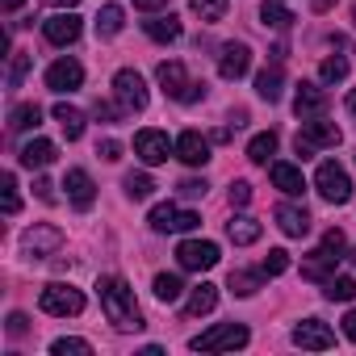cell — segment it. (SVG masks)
Wrapping results in <instances>:
<instances>
[{"instance_id": "cell-1", "label": "cell", "mask_w": 356, "mask_h": 356, "mask_svg": "<svg viewBox=\"0 0 356 356\" xmlns=\"http://www.w3.org/2000/svg\"><path fill=\"white\" fill-rule=\"evenodd\" d=\"M97 298H101L105 318H109L118 331H138V327H143V314H138L134 289H130L122 277H101V281H97Z\"/></svg>"}, {"instance_id": "cell-2", "label": "cell", "mask_w": 356, "mask_h": 356, "mask_svg": "<svg viewBox=\"0 0 356 356\" xmlns=\"http://www.w3.org/2000/svg\"><path fill=\"white\" fill-rule=\"evenodd\" d=\"M343 252H348V239H343V231H335V227H331V231L323 235V243L310 252V260L302 264V273H306L310 281H327V277H335L331 268L343 260Z\"/></svg>"}, {"instance_id": "cell-3", "label": "cell", "mask_w": 356, "mask_h": 356, "mask_svg": "<svg viewBox=\"0 0 356 356\" xmlns=\"http://www.w3.org/2000/svg\"><path fill=\"white\" fill-rule=\"evenodd\" d=\"M243 343H248V327L243 323H218V327H210V331L189 339L193 352H235Z\"/></svg>"}, {"instance_id": "cell-4", "label": "cell", "mask_w": 356, "mask_h": 356, "mask_svg": "<svg viewBox=\"0 0 356 356\" xmlns=\"http://www.w3.org/2000/svg\"><path fill=\"white\" fill-rule=\"evenodd\" d=\"M38 306H42L47 314H55V318H76V314L84 310V293L72 289V285H63V281H51V285H42Z\"/></svg>"}, {"instance_id": "cell-5", "label": "cell", "mask_w": 356, "mask_h": 356, "mask_svg": "<svg viewBox=\"0 0 356 356\" xmlns=\"http://www.w3.org/2000/svg\"><path fill=\"white\" fill-rule=\"evenodd\" d=\"M314 185H318L323 202H331V206H343V202L352 197V181H348V172H343L335 159H323V163H318Z\"/></svg>"}, {"instance_id": "cell-6", "label": "cell", "mask_w": 356, "mask_h": 356, "mask_svg": "<svg viewBox=\"0 0 356 356\" xmlns=\"http://www.w3.org/2000/svg\"><path fill=\"white\" fill-rule=\"evenodd\" d=\"M339 143V126L335 122H323V118H310V122H302V130H298V155L306 159V155H314V151H323V147H335Z\"/></svg>"}, {"instance_id": "cell-7", "label": "cell", "mask_w": 356, "mask_h": 356, "mask_svg": "<svg viewBox=\"0 0 356 356\" xmlns=\"http://www.w3.org/2000/svg\"><path fill=\"white\" fill-rule=\"evenodd\" d=\"M59 248H63V231L51 227V222H34V227L22 235V252H26L30 260H47V256H55Z\"/></svg>"}, {"instance_id": "cell-8", "label": "cell", "mask_w": 356, "mask_h": 356, "mask_svg": "<svg viewBox=\"0 0 356 356\" xmlns=\"http://www.w3.org/2000/svg\"><path fill=\"white\" fill-rule=\"evenodd\" d=\"M113 97H118V105H122L126 113L147 109V84H143V76H138L134 67H122V72L113 76Z\"/></svg>"}, {"instance_id": "cell-9", "label": "cell", "mask_w": 356, "mask_h": 356, "mask_svg": "<svg viewBox=\"0 0 356 356\" xmlns=\"http://www.w3.org/2000/svg\"><path fill=\"white\" fill-rule=\"evenodd\" d=\"M134 155L147 168H155V163H168V155H176V143H168L163 130H138L134 134Z\"/></svg>"}, {"instance_id": "cell-10", "label": "cell", "mask_w": 356, "mask_h": 356, "mask_svg": "<svg viewBox=\"0 0 356 356\" xmlns=\"http://www.w3.org/2000/svg\"><path fill=\"white\" fill-rule=\"evenodd\" d=\"M176 260H181V268H189V273H206V268L218 264V243H210V239H185L181 248H176Z\"/></svg>"}, {"instance_id": "cell-11", "label": "cell", "mask_w": 356, "mask_h": 356, "mask_svg": "<svg viewBox=\"0 0 356 356\" xmlns=\"http://www.w3.org/2000/svg\"><path fill=\"white\" fill-rule=\"evenodd\" d=\"M293 343L306 348V352H327V348H335V331L323 318H302L293 327Z\"/></svg>"}, {"instance_id": "cell-12", "label": "cell", "mask_w": 356, "mask_h": 356, "mask_svg": "<svg viewBox=\"0 0 356 356\" xmlns=\"http://www.w3.org/2000/svg\"><path fill=\"white\" fill-rule=\"evenodd\" d=\"M42 34H47L51 47H72V42L80 38V17H76L72 9H63V13H55V17L42 22Z\"/></svg>"}, {"instance_id": "cell-13", "label": "cell", "mask_w": 356, "mask_h": 356, "mask_svg": "<svg viewBox=\"0 0 356 356\" xmlns=\"http://www.w3.org/2000/svg\"><path fill=\"white\" fill-rule=\"evenodd\" d=\"M63 189H67V202H72L76 210H88V206L97 202V185H92V176H88L84 168H72V172L63 176Z\"/></svg>"}, {"instance_id": "cell-14", "label": "cell", "mask_w": 356, "mask_h": 356, "mask_svg": "<svg viewBox=\"0 0 356 356\" xmlns=\"http://www.w3.org/2000/svg\"><path fill=\"white\" fill-rule=\"evenodd\" d=\"M248 67H252L248 42H227L222 55H218V76L222 80H239V76H248Z\"/></svg>"}, {"instance_id": "cell-15", "label": "cell", "mask_w": 356, "mask_h": 356, "mask_svg": "<svg viewBox=\"0 0 356 356\" xmlns=\"http://www.w3.org/2000/svg\"><path fill=\"white\" fill-rule=\"evenodd\" d=\"M176 159H185L189 168L210 163V138H206L202 130H185L181 138H176Z\"/></svg>"}, {"instance_id": "cell-16", "label": "cell", "mask_w": 356, "mask_h": 356, "mask_svg": "<svg viewBox=\"0 0 356 356\" xmlns=\"http://www.w3.org/2000/svg\"><path fill=\"white\" fill-rule=\"evenodd\" d=\"M80 84H84V67H80L76 59H59V63L47 67V88L72 92V88H80Z\"/></svg>"}, {"instance_id": "cell-17", "label": "cell", "mask_w": 356, "mask_h": 356, "mask_svg": "<svg viewBox=\"0 0 356 356\" xmlns=\"http://www.w3.org/2000/svg\"><path fill=\"white\" fill-rule=\"evenodd\" d=\"M293 113L302 118V122H310V118H323L327 113V92L318 88V84H298V97H293Z\"/></svg>"}, {"instance_id": "cell-18", "label": "cell", "mask_w": 356, "mask_h": 356, "mask_svg": "<svg viewBox=\"0 0 356 356\" xmlns=\"http://www.w3.org/2000/svg\"><path fill=\"white\" fill-rule=\"evenodd\" d=\"M268 176H273V185H277L285 197H302V193H306V176H302V168H298V163L277 159V163L268 168Z\"/></svg>"}, {"instance_id": "cell-19", "label": "cell", "mask_w": 356, "mask_h": 356, "mask_svg": "<svg viewBox=\"0 0 356 356\" xmlns=\"http://www.w3.org/2000/svg\"><path fill=\"white\" fill-rule=\"evenodd\" d=\"M155 80H159V88H163L168 97H176V101H181V97H185V88L193 84V80H189V72H185V63H176V59L159 63V67H155Z\"/></svg>"}, {"instance_id": "cell-20", "label": "cell", "mask_w": 356, "mask_h": 356, "mask_svg": "<svg viewBox=\"0 0 356 356\" xmlns=\"http://www.w3.org/2000/svg\"><path fill=\"white\" fill-rule=\"evenodd\" d=\"M277 227H281L289 239H302V235L310 231V214H306L302 206H289V202H285V206H277Z\"/></svg>"}, {"instance_id": "cell-21", "label": "cell", "mask_w": 356, "mask_h": 356, "mask_svg": "<svg viewBox=\"0 0 356 356\" xmlns=\"http://www.w3.org/2000/svg\"><path fill=\"white\" fill-rule=\"evenodd\" d=\"M47 163H55V143L51 138H30L26 147H22V168H47Z\"/></svg>"}, {"instance_id": "cell-22", "label": "cell", "mask_w": 356, "mask_h": 356, "mask_svg": "<svg viewBox=\"0 0 356 356\" xmlns=\"http://www.w3.org/2000/svg\"><path fill=\"white\" fill-rule=\"evenodd\" d=\"M260 231H264V227H260L252 214H239V218H231V222H227V239H231L235 248H248V243H256V239H260Z\"/></svg>"}, {"instance_id": "cell-23", "label": "cell", "mask_w": 356, "mask_h": 356, "mask_svg": "<svg viewBox=\"0 0 356 356\" xmlns=\"http://www.w3.org/2000/svg\"><path fill=\"white\" fill-rule=\"evenodd\" d=\"M214 306H218V285L202 281V285L189 293V302H185V314H189V318H197V314H210Z\"/></svg>"}, {"instance_id": "cell-24", "label": "cell", "mask_w": 356, "mask_h": 356, "mask_svg": "<svg viewBox=\"0 0 356 356\" xmlns=\"http://www.w3.org/2000/svg\"><path fill=\"white\" fill-rule=\"evenodd\" d=\"M55 122L63 126V134H67L72 143L84 134V113H80L76 105H67V101H59V105H55Z\"/></svg>"}, {"instance_id": "cell-25", "label": "cell", "mask_w": 356, "mask_h": 356, "mask_svg": "<svg viewBox=\"0 0 356 356\" xmlns=\"http://www.w3.org/2000/svg\"><path fill=\"white\" fill-rule=\"evenodd\" d=\"M260 17H264V26H273V30H289V26H293V13H289L285 0H260Z\"/></svg>"}, {"instance_id": "cell-26", "label": "cell", "mask_w": 356, "mask_h": 356, "mask_svg": "<svg viewBox=\"0 0 356 356\" xmlns=\"http://www.w3.org/2000/svg\"><path fill=\"white\" fill-rule=\"evenodd\" d=\"M143 30H147V38H155V42H176V38H181V22H176L172 13L143 22Z\"/></svg>"}, {"instance_id": "cell-27", "label": "cell", "mask_w": 356, "mask_h": 356, "mask_svg": "<svg viewBox=\"0 0 356 356\" xmlns=\"http://www.w3.org/2000/svg\"><path fill=\"white\" fill-rule=\"evenodd\" d=\"M281 84H285V76H281V67L273 63V67H264L260 76H256V92L273 105V101H281Z\"/></svg>"}, {"instance_id": "cell-28", "label": "cell", "mask_w": 356, "mask_h": 356, "mask_svg": "<svg viewBox=\"0 0 356 356\" xmlns=\"http://www.w3.org/2000/svg\"><path fill=\"white\" fill-rule=\"evenodd\" d=\"M122 26H126V13H122V5H105V9L97 13V34H101V38H113V34H122Z\"/></svg>"}, {"instance_id": "cell-29", "label": "cell", "mask_w": 356, "mask_h": 356, "mask_svg": "<svg viewBox=\"0 0 356 356\" xmlns=\"http://www.w3.org/2000/svg\"><path fill=\"white\" fill-rule=\"evenodd\" d=\"M122 189H126V197H130V202H147V197L155 193V181H151L147 172H130L126 181H122Z\"/></svg>"}, {"instance_id": "cell-30", "label": "cell", "mask_w": 356, "mask_h": 356, "mask_svg": "<svg viewBox=\"0 0 356 356\" xmlns=\"http://www.w3.org/2000/svg\"><path fill=\"white\" fill-rule=\"evenodd\" d=\"M273 155H277V134H273V130H264V134H256V138L248 143V159H252V163H268Z\"/></svg>"}, {"instance_id": "cell-31", "label": "cell", "mask_w": 356, "mask_h": 356, "mask_svg": "<svg viewBox=\"0 0 356 356\" xmlns=\"http://www.w3.org/2000/svg\"><path fill=\"white\" fill-rule=\"evenodd\" d=\"M38 122H42V109L38 105H17L9 113V130H34Z\"/></svg>"}, {"instance_id": "cell-32", "label": "cell", "mask_w": 356, "mask_h": 356, "mask_svg": "<svg viewBox=\"0 0 356 356\" xmlns=\"http://www.w3.org/2000/svg\"><path fill=\"white\" fill-rule=\"evenodd\" d=\"M323 285H327L323 293H327L331 302H352V298H356V281H352V277H327Z\"/></svg>"}, {"instance_id": "cell-33", "label": "cell", "mask_w": 356, "mask_h": 356, "mask_svg": "<svg viewBox=\"0 0 356 356\" xmlns=\"http://www.w3.org/2000/svg\"><path fill=\"white\" fill-rule=\"evenodd\" d=\"M151 289H155V298H159V302H176V298H181V293H185V285H181V277H172V273H159Z\"/></svg>"}, {"instance_id": "cell-34", "label": "cell", "mask_w": 356, "mask_h": 356, "mask_svg": "<svg viewBox=\"0 0 356 356\" xmlns=\"http://www.w3.org/2000/svg\"><path fill=\"white\" fill-rule=\"evenodd\" d=\"M51 352L55 356H92V343L88 339H76V335H63V339L51 343Z\"/></svg>"}, {"instance_id": "cell-35", "label": "cell", "mask_w": 356, "mask_h": 356, "mask_svg": "<svg viewBox=\"0 0 356 356\" xmlns=\"http://www.w3.org/2000/svg\"><path fill=\"white\" fill-rule=\"evenodd\" d=\"M189 9H193L202 22H222V17H227V0H189Z\"/></svg>"}, {"instance_id": "cell-36", "label": "cell", "mask_w": 356, "mask_h": 356, "mask_svg": "<svg viewBox=\"0 0 356 356\" xmlns=\"http://www.w3.org/2000/svg\"><path fill=\"white\" fill-rule=\"evenodd\" d=\"M176 214H181V210H176L172 202H163V206H155V210H151V218H147V222H151V231H176Z\"/></svg>"}, {"instance_id": "cell-37", "label": "cell", "mask_w": 356, "mask_h": 356, "mask_svg": "<svg viewBox=\"0 0 356 356\" xmlns=\"http://www.w3.org/2000/svg\"><path fill=\"white\" fill-rule=\"evenodd\" d=\"M30 67H34V55L13 51V63H9V88H22V80L30 76Z\"/></svg>"}, {"instance_id": "cell-38", "label": "cell", "mask_w": 356, "mask_h": 356, "mask_svg": "<svg viewBox=\"0 0 356 356\" xmlns=\"http://www.w3.org/2000/svg\"><path fill=\"white\" fill-rule=\"evenodd\" d=\"M260 281H264V273H243V268L231 273V289H235L239 298H252V293L260 289Z\"/></svg>"}, {"instance_id": "cell-39", "label": "cell", "mask_w": 356, "mask_h": 356, "mask_svg": "<svg viewBox=\"0 0 356 356\" xmlns=\"http://www.w3.org/2000/svg\"><path fill=\"white\" fill-rule=\"evenodd\" d=\"M285 268H289V252H285V248H273V252L264 256V264H260L264 277H281Z\"/></svg>"}, {"instance_id": "cell-40", "label": "cell", "mask_w": 356, "mask_h": 356, "mask_svg": "<svg viewBox=\"0 0 356 356\" xmlns=\"http://www.w3.org/2000/svg\"><path fill=\"white\" fill-rule=\"evenodd\" d=\"M318 76H323L327 84H339V80H348V59H323Z\"/></svg>"}, {"instance_id": "cell-41", "label": "cell", "mask_w": 356, "mask_h": 356, "mask_svg": "<svg viewBox=\"0 0 356 356\" xmlns=\"http://www.w3.org/2000/svg\"><path fill=\"white\" fill-rule=\"evenodd\" d=\"M0 189H5V214H17V210H22V197H17V176H13V172H5Z\"/></svg>"}, {"instance_id": "cell-42", "label": "cell", "mask_w": 356, "mask_h": 356, "mask_svg": "<svg viewBox=\"0 0 356 356\" xmlns=\"http://www.w3.org/2000/svg\"><path fill=\"white\" fill-rule=\"evenodd\" d=\"M252 202V185L248 181H235L231 185V206H248Z\"/></svg>"}, {"instance_id": "cell-43", "label": "cell", "mask_w": 356, "mask_h": 356, "mask_svg": "<svg viewBox=\"0 0 356 356\" xmlns=\"http://www.w3.org/2000/svg\"><path fill=\"white\" fill-rule=\"evenodd\" d=\"M202 227V218L193 214V210H181V214H176V231H197Z\"/></svg>"}, {"instance_id": "cell-44", "label": "cell", "mask_w": 356, "mask_h": 356, "mask_svg": "<svg viewBox=\"0 0 356 356\" xmlns=\"http://www.w3.org/2000/svg\"><path fill=\"white\" fill-rule=\"evenodd\" d=\"M97 155H101V159H122V143H118V138H105V143L97 147Z\"/></svg>"}, {"instance_id": "cell-45", "label": "cell", "mask_w": 356, "mask_h": 356, "mask_svg": "<svg viewBox=\"0 0 356 356\" xmlns=\"http://www.w3.org/2000/svg\"><path fill=\"white\" fill-rule=\"evenodd\" d=\"M122 113H126V109H122V105H118V109H113V105H105V101H97V118H101V122H118V118H122Z\"/></svg>"}, {"instance_id": "cell-46", "label": "cell", "mask_w": 356, "mask_h": 356, "mask_svg": "<svg viewBox=\"0 0 356 356\" xmlns=\"http://www.w3.org/2000/svg\"><path fill=\"white\" fill-rule=\"evenodd\" d=\"M30 331V318L26 314H9V335H26Z\"/></svg>"}, {"instance_id": "cell-47", "label": "cell", "mask_w": 356, "mask_h": 356, "mask_svg": "<svg viewBox=\"0 0 356 356\" xmlns=\"http://www.w3.org/2000/svg\"><path fill=\"white\" fill-rule=\"evenodd\" d=\"M202 97H206V84H197V80H193V84L185 88V97H181V101H185V105H193V101H202Z\"/></svg>"}, {"instance_id": "cell-48", "label": "cell", "mask_w": 356, "mask_h": 356, "mask_svg": "<svg viewBox=\"0 0 356 356\" xmlns=\"http://www.w3.org/2000/svg\"><path fill=\"white\" fill-rule=\"evenodd\" d=\"M181 193H185V197H206V181H185Z\"/></svg>"}, {"instance_id": "cell-49", "label": "cell", "mask_w": 356, "mask_h": 356, "mask_svg": "<svg viewBox=\"0 0 356 356\" xmlns=\"http://www.w3.org/2000/svg\"><path fill=\"white\" fill-rule=\"evenodd\" d=\"M34 189H38L42 202H55V185H51V181H34Z\"/></svg>"}, {"instance_id": "cell-50", "label": "cell", "mask_w": 356, "mask_h": 356, "mask_svg": "<svg viewBox=\"0 0 356 356\" xmlns=\"http://www.w3.org/2000/svg\"><path fill=\"white\" fill-rule=\"evenodd\" d=\"M343 335L356 343V310H348V314H343Z\"/></svg>"}, {"instance_id": "cell-51", "label": "cell", "mask_w": 356, "mask_h": 356, "mask_svg": "<svg viewBox=\"0 0 356 356\" xmlns=\"http://www.w3.org/2000/svg\"><path fill=\"white\" fill-rule=\"evenodd\" d=\"M168 0H134V9H143V13H155V9H163Z\"/></svg>"}, {"instance_id": "cell-52", "label": "cell", "mask_w": 356, "mask_h": 356, "mask_svg": "<svg viewBox=\"0 0 356 356\" xmlns=\"http://www.w3.org/2000/svg\"><path fill=\"white\" fill-rule=\"evenodd\" d=\"M47 5H55V9H76L80 0H47Z\"/></svg>"}, {"instance_id": "cell-53", "label": "cell", "mask_w": 356, "mask_h": 356, "mask_svg": "<svg viewBox=\"0 0 356 356\" xmlns=\"http://www.w3.org/2000/svg\"><path fill=\"white\" fill-rule=\"evenodd\" d=\"M0 5H5V9H9V13H17V9H22V5H26V0H0Z\"/></svg>"}, {"instance_id": "cell-54", "label": "cell", "mask_w": 356, "mask_h": 356, "mask_svg": "<svg viewBox=\"0 0 356 356\" xmlns=\"http://www.w3.org/2000/svg\"><path fill=\"white\" fill-rule=\"evenodd\" d=\"M348 113H356V88L348 92Z\"/></svg>"}, {"instance_id": "cell-55", "label": "cell", "mask_w": 356, "mask_h": 356, "mask_svg": "<svg viewBox=\"0 0 356 356\" xmlns=\"http://www.w3.org/2000/svg\"><path fill=\"white\" fill-rule=\"evenodd\" d=\"M352 17H356V9H352Z\"/></svg>"}, {"instance_id": "cell-56", "label": "cell", "mask_w": 356, "mask_h": 356, "mask_svg": "<svg viewBox=\"0 0 356 356\" xmlns=\"http://www.w3.org/2000/svg\"><path fill=\"white\" fill-rule=\"evenodd\" d=\"M352 260H356V256H352Z\"/></svg>"}]
</instances>
